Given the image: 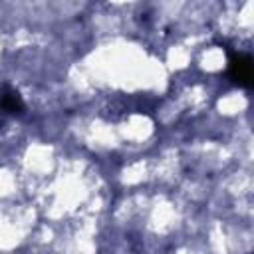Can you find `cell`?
<instances>
[{"mask_svg":"<svg viewBox=\"0 0 254 254\" xmlns=\"http://www.w3.org/2000/svg\"><path fill=\"white\" fill-rule=\"evenodd\" d=\"M228 75L236 85L252 87V58L248 54H232L228 62Z\"/></svg>","mask_w":254,"mask_h":254,"instance_id":"obj_1","label":"cell"},{"mask_svg":"<svg viewBox=\"0 0 254 254\" xmlns=\"http://www.w3.org/2000/svg\"><path fill=\"white\" fill-rule=\"evenodd\" d=\"M24 111V101L16 89L10 85L0 87V113L2 115H22Z\"/></svg>","mask_w":254,"mask_h":254,"instance_id":"obj_2","label":"cell"}]
</instances>
